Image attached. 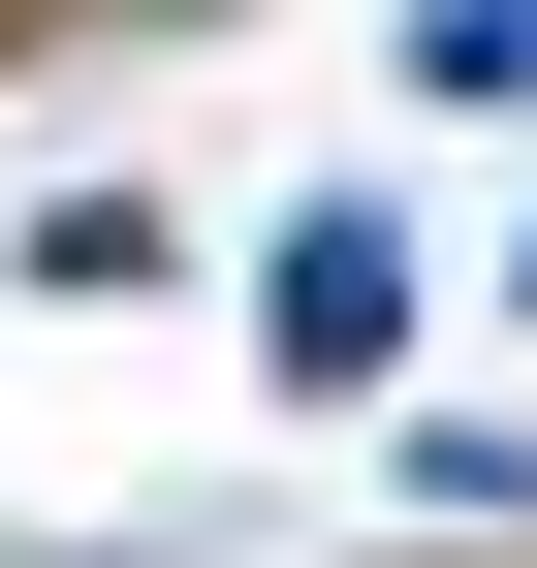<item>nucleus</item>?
I'll list each match as a JSON object with an SVG mask.
<instances>
[{
    "instance_id": "1",
    "label": "nucleus",
    "mask_w": 537,
    "mask_h": 568,
    "mask_svg": "<svg viewBox=\"0 0 537 568\" xmlns=\"http://www.w3.org/2000/svg\"><path fill=\"white\" fill-rule=\"evenodd\" d=\"M0 32H32V0H0Z\"/></svg>"
}]
</instances>
